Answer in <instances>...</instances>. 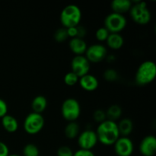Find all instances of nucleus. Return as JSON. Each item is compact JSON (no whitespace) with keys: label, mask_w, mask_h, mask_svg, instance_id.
Here are the masks:
<instances>
[{"label":"nucleus","mask_w":156,"mask_h":156,"mask_svg":"<svg viewBox=\"0 0 156 156\" xmlns=\"http://www.w3.org/2000/svg\"><path fill=\"white\" fill-rule=\"evenodd\" d=\"M95 133L98 142L105 146H112L120 136L117 123L110 120L99 123Z\"/></svg>","instance_id":"1"},{"label":"nucleus","mask_w":156,"mask_h":156,"mask_svg":"<svg viewBox=\"0 0 156 156\" xmlns=\"http://www.w3.org/2000/svg\"><path fill=\"white\" fill-rule=\"evenodd\" d=\"M2 119V125L3 128L9 133H15L18 129V122L13 116L6 114Z\"/></svg>","instance_id":"16"},{"label":"nucleus","mask_w":156,"mask_h":156,"mask_svg":"<svg viewBox=\"0 0 156 156\" xmlns=\"http://www.w3.org/2000/svg\"><path fill=\"white\" fill-rule=\"evenodd\" d=\"M62 117L69 122H75L81 114V106L76 99L69 98L66 99L61 107Z\"/></svg>","instance_id":"5"},{"label":"nucleus","mask_w":156,"mask_h":156,"mask_svg":"<svg viewBox=\"0 0 156 156\" xmlns=\"http://www.w3.org/2000/svg\"><path fill=\"white\" fill-rule=\"evenodd\" d=\"M117 156H130L134 150V145L129 137L120 136L114 144Z\"/></svg>","instance_id":"11"},{"label":"nucleus","mask_w":156,"mask_h":156,"mask_svg":"<svg viewBox=\"0 0 156 156\" xmlns=\"http://www.w3.org/2000/svg\"><path fill=\"white\" fill-rule=\"evenodd\" d=\"M67 30V34H68L69 37L72 38H75L77 37L78 35V29L77 27H69V28H66Z\"/></svg>","instance_id":"32"},{"label":"nucleus","mask_w":156,"mask_h":156,"mask_svg":"<svg viewBox=\"0 0 156 156\" xmlns=\"http://www.w3.org/2000/svg\"><path fill=\"white\" fill-rule=\"evenodd\" d=\"M53 37H54L55 41L58 43H62L63 42V41H66L67 38L69 37L66 28L61 27V28L57 29V30H56V32L54 33Z\"/></svg>","instance_id":"24"},{"label":"nucleus","mask_w":156,"mask_h":156,"mask_svg":"<svg viewBox=\"0 0 156 156\" xmlns=\"http://www.w3.org/2000/svg\"><path fill=\"white\" fill-rule=\"evenodd\" d=\"M122 114V109L120 106L117 105H113L108 108L106 112V116L108 120L115 121L116 120L119 119Z\"/></svg>","instance_id":"21"},{"label":"nucleus","mask_w":156,"mask_h":156,"mask_svg":"<svg viewBox=\"0 0 156 156\" xmlns=\"http://www.w3.org/2000/svg\"><path fill=\"white\" fill-rule=\"evenodd\" d=\"M140 152L143 156H153L156 152V138L153 136L144 137L140 145Z\"/></svg>","instance_id":"12"},{"label":"nucleus","mask_w":156,"mask_h":156,"mask_svg":"<svg viewBox=\"0 0 156 156\" xmlns=\"http://www.w3.org/2000/svg\"><path fill=\"white\" fill-rule=\"evenodd\" d=\"M79 78L73 72L66 73L64 76V82L68 86H74L79 82Z\"/></svg>","instance_id":"23"},{"label":"nucleus","mask_w":156,"mask_h":156,"mask_svg":"<svg viewBox=\"0 0 156 156\" xmlns=\"http://www.w3.org/2000/svg\"><path fill=\"white\" fill-rule=\"evenodd\" d=\"M73 156H95V155L91 150L79 149L73 153Z\"/></svg>","instance_id":"29"},{"label":"nucleus","mask_w":156,"mask_h":156,"mask_svg":"<svg viewBox=\"0 0 156 156\" xmlns=\"http://www.w3.org/2000/svg\"><path fill=\"white\" fill-rule=\"evenodd\" d=\"M129 12L132 19L140 25L147 24L151 20V12L144 2L136 1L135 3L132 2V7Z\"/></svg>","instance_id":"4"},{"label":"nucleus","mask_w":156,"mask_h":156,"mask_svg":"<svg viewBox=\"0 0 156 156\" xmlns=\"http://www.w3.org/2000/svg\"><path fill=\"white\" fill-rule=\"evenodd\" d=\"M119 133L121 136L128 137V136L133 132V121L129 118H124L120 121L117 124Z\"/></svg>","instance_id":"19"},{"label":"nucleus","mask_w":156,"mask_h":156,"mask_svg":"<svg viewBox=\"0 0 156 156\" xmlns=\"http://www.w3.org/2000/svg\"><path fill=\"white\" fill-rule=\"evenodd\" d=\"M44 123V118L41 114L32 112L24 119V129L27 134L35 135L42 130Z\"/></svg>","instance_id":"6"},{"label":"nucleus","mask_w":156,"mask_h":156,"mask_svg":"<svg viewBox=\"0 0 156 156\" xmlns=\"http://www.w3.org/2000/svg\"><path fill=\"white\" fill-rule=\"evenodd\" d=\"M156 77V65L153 61L147 60L139 66L135 76L137 85H147L152 83Z\"/></svg>","instance_id":"2"},{"label":"nucleus","mask_w":156,"mask_h":156,"mask_svg":"<svg viewBox=\"0 0 156 156\" xmlns=\"http://www.w3.org/2000/svg\"><path fill=\"white\" fill-rule=\"evenodd\" d=\"M77 29H78L77 37L83 39V37L85 36V34H86V30H85V27H82V26H77Z\"/></svg>","instance_id":"33"},{"label":"nucleus","mask_w":156,"mask_h":156,"mask_svg":"<svg viewBox=\"0 0 156 156\" xmlns=\"http://www.w3.org/2000/svg\"><path fill=\"white\" fill-rule=\"evenodd\" d=\"M8 105L3 99L0 98V118H2L7 114Z\"/></svg>","instance_id":"30"},{"label":"nucleus","mask_w":156,"mask_h":156,"mask_svg":"<svg viewBox=\"0 0 156 156\" xmlns=\"http://www.w3.org/2000/svg\"><path fill=\"white\" fill-rule=\"evenodd\" d=\"M109 34H110V32L108 31L105 27H100V28H98L97 30H96L95 37H96V39H97L98 41L102 42V41H107Z\"/></svg>","instance_id":"25"},{"label":"nucleus","mask_w":156,"mask_h":156,"mask_svg":"<svg viewBox=\"0 0 156 156\" xmlns=\"http://www.w3.org/2000/svg\"><path fill=\"white\" fill-rule=\"evenodd\" d=\"M98 143L97 134L91 129H86L78 136V144L81 149L91 150Z\"/></svg>","instance_id":"10"},{"label":"nucleus","mask_w":156,"mask_h":156,"mask_svg":"<svg viewBox=\"0 0 156 156\" xmlns=\"http://www.w3.org/2000/svg\"><path fill=\"white\" fill-rule=\"evenodd\" d=\"M9 156H21V155H16V154H9Z\"/></svg>","instance_id":"34"},{"label":"nucleus","mask_w":156,"mask_h":156,"mask_svg":"<svg viewBox=\"0 0 156 156\" xmlns=\"http://www.w3.org/2000/svg\"><path fill=\"white\" fill-rule=\"evenodd\" d=\"M106 42L109 48L117 50L123 47L124 40L120 34H110Z\"/></svg>","instance_id":"17"},{"label":"nucleus","mask_w":156,"mask_h":156,"mask_svg":"<svg viewBox=\"0 0 156 156\" xmlns=\"http://www.w3.org/2000/svg\"><path fill=\"white\" fill-rule=\"evenodd\" d=\"M85 57L89 61V62L98 63L102 62L107 57L108 50L104 45L100 44H92L87 47L85 51Z\"/></svg>","instance_id":"8"},{"label":"nucleus","mask_w":156,"mask_h":156,"mask_svg":"<svg viewBox=\"0 0 156 156\" xmlns=\"http://www.w3.org/2000/svg\"><path fill=\"white\" fill-rule=\"evenodd\" d=\"M73 151L70 147L67 146H60L57 149L56 155L57 156H73Z\"/></svg>","instance_id":"28"},{"label":"nucleus","mask_w":156,"mask_h":156,"mask_svg":"<svg viewBox=\"0 0 156 156\" xmlns=\"http://www.w3.org/2000/svg\"><path fill=\"white\" fill-rule=\"evenodd\" d=\"M126 26V19L124 15L120 14H109L105 19V27L110 34H120Z\"/></svg>","instance_id":"7"},{"label":"nucleus","mask_w":156,"mask_h":156,"mask_svg":"<svg viewBox=\"0 0 156 156\" xmlns=\"http://www.w3.org/2000/svg\"><path fill=\"white\" fill-rule=\"evenodd\" d=\"M47 107V100L44 96L38 95L33 99L31 103V108L33 112L41 114Z\"/></svg>","instance_id":"18"},{"label":"nucleus","mask_w":156,"mask_h":156,"mask_svg":"<svg viewBox=\"0 0 156 156\" xmlns=\"http://www.w3.org/2000/svg\"><path fill=\"white\" fill-rule=\"evenodd\" d=\"M104 78L108 82H114L118 78V73L115 69H109L105 70L104 73Z\"/></svg>","instance_id":"26"},{"label":"nucleus","mask_w":156,"mask_h":156,"mask_svg":"<svg viewBox=\"0 0 156 156\" xmlns=\"http://www.w3.org/2000/svg\"><path fill=\"white\" fill-rule=\"evenodd\" d=\"M81 19L82 12L76 5H68L61 12L60 22L64 28L77 27L80 23Z\"/></svg>","instance_id":"3"},{"label":"nucleus","mask_w":156,"mask_h":156,"mask_svg":"<svg viewBox=\"0 0 156 156\" xmlns=\"http://www.w3.org/2000/svg\"><path fill=\"white\" fill-rule=\"evenodd\" d=\"M69 47L70 50L73 53L76 54V56H81L85 53L87 50L86 42L82 38L75 37L72 38L69 43Z\"/></svg>","instance_id":"14"},{"label":"nucleus","mask_w":156,"mask_h":156,"mask_svg":"<svg viewBox=\"0 0 156 156\" xmlns=\"http://www.w3.org/2000/svg\"><path fill=\"white\" fill-rule=\"evenodd\" d=\"M113 12L123 15L129 12L132 7V2L129 0H114L111 4Z\"/></svg>","instance_id":"15"},{"label":"nucleus","mask_w":156,"mask_h":156,"mask_svg":"<svg viewBox=\"0 0 156 156\" xmlns=\"http://www.w3.org/2000/svg\"><path fill=\"white\" fill-rule=\"evenodd\" d=\"M91 63L85 56H75L71 62L72 72L79 78L88 74L90 71Z\"/></svg>","instance_id":"9"},{"label":"nucleus","mask_w":156,"mask_h":156,"mask_svg":"<svg viewBox=\"0 0 156 156\" xmlns=\"http://www.w3.org/2000/svg\"><path fill=\"white\" fill-rule=\"evenodd\" d=\"M23 155L24 156H40L39 149L36 145L28 143L23 149Z\"/></svg>","instance_id":"22"},{"label":"nucleus","mask_w":156,"mask_h":156,"mask_svg":"<svg viewBox=\"0 0 156 156\" xmlns=\"http://www.w3.org/2000/svg\"><path fill=\"white\" fill-rule=\"evenodd\" d=\"M93 119L98 123L105 121L107 120L106 112H105L103 110L101 109L96 110L94 112V114H93Z\"/></svg>","instance_id":"27"},{"label":"nucleus","mask_w":156,"mask_h":156,"mask_svg":"<svg viewBox=\"0 0 156 156\" xmlns=\"http://www.w3.org/2000/svg\"><path fill=\"white\" fill-rule=\"evenodd\" d=\"M65 136L68 139L73 140V139L76 138L79 136V126L76 122H69L68 124L66 126Z\"/></svg>","instance_id":"20"},{"label":"nucleus","mask_w":156,"mask_h":156,"mask_svg":"<svg viewBox=\"0 0 156 156\" xmlns=\"http://www.w3.org/2000/svg\"><path fill=\"white\" fill-rule=\"evenodd\" d=\"M9 149L7 145L0 141V156H9Z\"/></svg>","instance_id":"31"},{"label":"nucleus","mask_w":156,"mask_h":156,"mask_svg":"<svg viewBox=\"0 0 156 156\" xmlns=\"http://www.w3.org/2000/svg\"><path fill=\"white\" fill-rule=\"evenodd\" d=\"M79 83L81 88L87 91H94L98 88L99 85L98 80L95 76L91 74H87L79 78Z\"/></svg>","instance_id":"13"}]
</instances>
